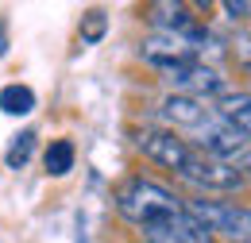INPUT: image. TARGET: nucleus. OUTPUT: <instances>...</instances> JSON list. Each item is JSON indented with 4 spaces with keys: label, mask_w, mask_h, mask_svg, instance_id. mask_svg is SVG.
<instances>
[{
    "label": "nucleus",
    "mask_w": 251,
    "mask_h": 243,
    "mask_svg": "<svg viewBox=\"0 0 251 243\" xmlns=\"http://www.w3.org/2000/svg\"><path fill=\"white\" fill-rule=\"evenodd\" d=\"M178 174L193 185H205V189H240L244 185V170H236V166H228L220 158H209L201 151H189L186 166Z\"/></svg>",
    "instance_id": "obj_3"
},
{
    "label": "nucleus",
    "mask_w": 251,
    "mask_h": 243,
    "mask_svg": "<svg viewBox=\"0 0 251 243\" xmlns=\"http://www.w3.org/2000/svg\"><path fill=\"white\" fill-rule=\"evenodd\" d=\"M47 174H54V178H66L70 170H74V143L70 139H54L50 147H47Z\"/></svg>",
    "instance_id": "obj_13"
},
{
    "label": "nucleus",
    "mask_w": 251,
    "mask_h": 243,
    "mask_svg": "<svg viewBox=\"0 0 251 243\" xmlns=\"http://www.w3.org/2000/svg\"><path fill=\"white\" fill-rule=\"evenodd\" d=\"M205 131H201V147L197 151L209 154V158H220V162H228V166H236V154L240 158H248V135H240V131H232L228 123H213L205 120L201 123Z\"/></svg>",
    "instance_id": "obj_4"
},
{
    "label": "nucleus",
    "mask_w": 251,
    "mask_h": 243,
    "mask_svg": "<svg viewBox=\"0 0 251 243\" xmlns=\"http://www.w3.org/2000/svg\"><path fill=\"white\" fill-rule=\"evenodd\" d=\"M139 151L147 154V158H155V162H162V166H170V170H182L193 147H189L186 139H178L174 131L143 127V131H139Z\"/></svg>",
    "instance_id": "obj_6"
},
{
    "label": "nucleus",
    "mask_w": 251,
    "mask_h": 243,
    "mask_svg": "<svg viewBox=\"0 0 251 243\" xmlns=\"http://www.w3.org/2000/svg\"><path fill=\"white\" fill-rule=\"evenodd\" d=\"M35 151V131H24V135H16V143L8 147V154H4V162L12 166V170H20V166H27V158H31Z\"/></svg>",
    "instance_id": "obj_14"
},
{
    "label": "nucleus",
    "mask_w": 251,
    "mask_h": 243,
    "mask_svg": "<svg viewBox=\"0 0 251 243\" xmlns=\"http://www.w3.org/2000/svg\"><path fill=\"white\" fill-rule=\"evenodd\" d=\"M193 54H197V47L189 39H178V35H151L143 43V58L158 70H174L182 62H193Z\"/></svg>",
    "instance_id": "obj_8"
},
{
    "label": "nucleus",
    "mask_w": 251,
    "mask_h": 243,
    "mask_svg": "<svg viewBox=\"0 0 251 243\" xmlns=\"http://www.w3.org/2000/svg\"><path fill=\"white\" fill-rule=\"evenodd\" d=\"M209 236L220 232V236H228V240H248V209H236V205H217V201H189L182 205Z\"/></svg>",
    "instance_id": "obj_2"
},
{
    "label": "nucleus",
    "mask_w": 251,
    "mask_h": 243,
    "mask_svg": "<svg viewBox=\"0 0 251 243\" xmlns=\"http://www.w3.org/2000/svg\"><path fill=\"white\" fill-rule=\"evenodd\" d=\"M224 12H228L232 20H244V16L251 12V4H248V0H228V4H224Z\"/></svg>",
    "instance_id": "obj_16"
},
{
    "label": "nucleus",
    "mask_w": 251,
    "mask_h": 243,
    "mask_svg": "<svg viewBox=\"0 0 251 243\" xmlns=\"http://www.w3.org/2000/svg\"><path fill=\"white\" fill-rule=\"evenodd\" d=\"M100 35H104V12H89V16H85V27H81V39H85V43H97Z\"/></svg>",
    "instance_id": "obj_15"
},
{
    "label": "nucleus",
    "mask_w": 251,
    "mask_h": 243,
    "mask_svg": "<svg viewBox=\"0 0 251 243\" xmlns=\"http://www.w3.org/2000/svg\"><path fill=\"white\" fill-rule=\"evenodd\" d=\"M217 120L228 123L232 131L248 135V93H236V97H224L217 108Z\"/></svg>",
    "instance_id": "obj_11"
},
{
    "label": "nucleus",
    "mask_w": 251,
    "mask_h": 243,
    "mask_svg": "<svg viewBox=\"0 0 251 243\" xmlns=\"http://www.w3.org/2000/svg\"><path fill=\"white\" fill-rule=\"evenodd\" d=\"M166 77H170V85L182 93V97H193V100H205V97L220 93V73L209 70V66H201L197 58L182 62V66H174V70H166Z\"/></svg>",
    "instance_id": "obj_7"
},
{
    "label": "nucleus",
    "mask_w": 251,
    "mask_h": 243,
    "mask_svg": "<svg viewBox=\"0 0 251 243\" xmlns=\"http://www.w3.org/2000/svg\"><path fill=\"white\" fill-rule=\"evenodd\" d=\"M143 232H147V243H213V236H209L186 209L174 213V216H162L155 224H147Z\"/></svg>",
    "instance_id": "obj_5"
},
{
    "label": "nucleus",
    "mask_w": 251,
    "mask_h": 243,
    "mask_svg": "<svg viewBox=\"0 0 251 243\" xmlns=\"http://www.w3.org/2000/svg\"><path fill=\"white\" fill-rule=\"evenodd\" d=\"M116 209H120L124 220L147 228V224H155V220H162V216L182 213V201H178L166 185L147 182V178H131V182L120 185V193H116Z\"/></svg>",
    "instance_id": "obj_1"
},
{
    "label": "nucleus",
    "mask_w": 251,
    "mask_h": 243,
    "mask_svg": "<svg viewBox=\"0 0 251 243\" xmlns=\"http://www.w3.org/2000/svg\"><path fill=\"white\" fill-rule=\"evenodd\" d=\"M0 108L8 112V116H27L35 108V93L27 85H4L0 89Z\"/></svg>",
    "instance_id": "obj_12"
},
{
    "label": "nucleus",
    "mask_w": 251,
    "mask_h": 243,
    "mask_svg": "<svg viewBox=\"0 0 251 243\" xmlns=\"http://www.w3.org/2000/svg\"><path fill=\"white\" fill-rule=\"evenodd\" d=\"M162 116H166L170 123L201 127V123L209 120V108H205V100H193V97H182V93H174V97H166V100H162Z\"/></svg>",
    "instance_id": "obj_10"
},
{
    "label": "nucleus",
    "mask_w": 251,
    "mask_h": 243,
    "mask_svg": "<svg viewBox=\"0 0 251 243\" xmlns=\"http://www.w3.org/2000/svg\"><path fill=\"white\" fill-rule=\"evenodd\" d=\"M4 50H8V47H4V24H0V58H4Z\"/></svg>",
    "instance_id": "obj_17"
},
{
    "label": "nucleus",
    "mask_w": 251,
    "mask_h": 243,
    "mask_svg": "<svg viewBox=\"0 0 251 243\" xmlns=\"http://www.w3.org/2000/svg\"><path fill=\"white\" fill-rule=\"evenodd\" d=\"M147 20L158 27V35H178V39H197V24L189 16L186 4H174V0H162V4H151L147 8Z\"/></svg>",
    "instance_id": "obj_9"
}]
</instances>
